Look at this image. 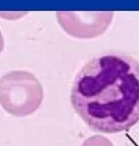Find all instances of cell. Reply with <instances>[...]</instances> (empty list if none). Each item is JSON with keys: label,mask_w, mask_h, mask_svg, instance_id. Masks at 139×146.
Returning <instances> with one entry per match:
<instances>
[{"label": "cell", "mask_w": 139, "mask_h": 146, "mask_svg": "<svg viewBox=\"0 0 139 146\" xmlns=\"http://www.w3.org/2000/svg\"><path fill=\"white\" fill-rule=\"evenodd\" d=\"M71 102L93 131L129 130L139 121V62L116 52L91 59L76 75Z\"/></svg>", "instance_id": "1"}, {"label": "cell", "mask_w": 139, "mask_h": 146, "mask_svg": "<svg viewBox=\"0 0 139 146\" xmlns=\"http://www.w3.org/2000/svg\"><path fill=\"white\" fill-rule=\"evenodd\" d=\"M43 98L42 84L32 73L13 70L0 79V106L11 115H32L39 108Z\"/></svg>", "instance_id": "2"}, {"label": "cell", "mask_w": 139, "mask_h": 146, "mask_svg": "<svg viewBox=\"0 0 139 146\" xmlns=\"http://www.w3.org/2000/svg\"><path fill=\"white\" fill-rule=\"evenodd\" d=\"M59 26L76 39H93L106 33L114 17L113 11H57Z\"/></svg>", "instance_id": "3"}, {"label": "cell", "mask_w": 139, "mask_h": 146, "mask_svg": "<svg viewBox=\"0 0 139 146\" xmlns=\"http://www.w3.org/2000/svg\"><path fill=\"white\" fill-rule=\"evenodd\" d=\"M82 146H114L112 142L103 136H93L87 139Z\"/></svg>", "instance_id": "4"}, {"label": "cell", "mask_w": 139, "mask_h": 146, "mask_svg": "<svg viewBox=\"0 0 139 146\" xmlns=\"http://www.w3.org/2000/svg\"><path fill=\"white\" fill-rule=\"evenodd\" d=\"M28 14L27 11H0V17L5 20H17Z\"/></svg>", "instance_id": "5"}, {"label": "cell", "mask_w": 139, "mask_h": 146, "mask_svg": "<svg viewBox=\"0 0 139 146\" xmlns=\"http://www.w3.org/2000/svg\"><path fill=\"white\" fill-rule=\"evenodd\" d=\"M3 48H4V38H3V34L0 31V54L3 51Z\"/></svg>", "instance_id": "6"}]
</instances>
